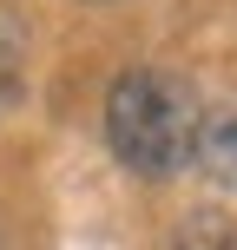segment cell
<instances>
[{
    "mask_svg": "<svg viewBox=\"0 0 237 250\" xmlns=\"http://www.w3.org/2000/svg\"><path fill=\"white\" fill-rule=\"evenodd\" d=\"M191 158H198V171L211 178L217 191H237V99H224L217 112H204Z\"/></svg>",
    "mask_w": 237,
    "mask_h": 250,
    "instance_id": "7a4b0ae2",
    "label": "cell"
},
{
    "mask_svg": "<svg viewBox=\"0 0 237 250\" xmlns=\"http://www.w3.org/2000/svg\"><path fill=\"white\" fill-rule=\"evenodd\" d=\"M20 60H26V26L0 7V112L13 105V86H20Z\"/></svg>",
    "mask_w": 237,
    "mask_h": 250,
    "instance_id": "277c9868",
    "label": "cell"
},
{
    "mask_svg": "<svg viewBox=\"0 0 237 250\" xmlns=\"http://www.w3.org/2000/svg\"><path fill=\"white\" fill-rule=\"evenodd\" d=\"M165 250H237V217L231 211H185Z\"/></svg>",
    "mask_w": 237,
    "mask_h": 250,
    "instance_id": "3957f363",
    "label": "cell"
},
{
    "mask_svg": "<svg viewBox=\"0 0 237 250\" xmlns=\"http://www.w3.org/2000/svg\"><path fill=\"white\" fill-rule=\"evenodd\" d=\"M198 125H204V105L178 73L138 66V73H119L106 92V145L138 178H172L198 151Z\"/></svg>",
    "mask_w": 237,
    "mask_h": 250,
    "instance_id": "6da1fadb",
    "label": "cell"
}]
</instances>
